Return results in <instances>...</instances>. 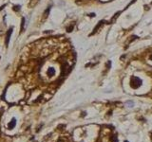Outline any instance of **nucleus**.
<instances>
[{"mask_svg":"<svg viewBox=\"0 0 152 142\" xmlns=\"http://www.w3.org/2000/svg\"><path fill=\"white\" fill-rule=\"evenodd\" d=\"M12 33V28H10L9 30L7 32V36H6V41H5V44H6V46H8L9 45V42H10V38H11V35Z\"/></svg>","mask_w":152,"mask_h":142,"instance_id":"obj_2","label":"nucleus"},{"mask_svg":"<svg viewBox=\"0 0 152 142\" xmlns=\"http://www.w3.org/2000/svg\"><path fill=\"white\" fill-rule=\"evenodd\" d=\"M57 142H69V140L66 139V138H63V137H61V138L58 139V141H57Z\"/></svg>","mask_w":152,"mask_h":142,"instance_id":"obj_5","label":"nucleus"},{"mask_svg":"<svg viewBox=\"0 0 152 142\" xmlns=\"http://www.w3.org/2000/svg\"><path fill=\"white\" fill-rule=\"evenodd\" d=\"M47 75L49 76V77H52V76L55 75V69L53 67H50L47 71Z\"/></svg>","mask_w":152,"mask_h":142,"instance_id":"obj_4","label":"nucleus"},{"mask_svg":"<svg viewBox=\"0 0 152 142\" xmlns=\"http://www.w3.org/2000/svg\"><path fill=\"white\" fill-rule=\"evenodd\" d=\"M142 85V80L138 77H132L130 80V86L134 89L139 88Z\"/></svg>","mask_w":152,"mask_h":142,"instance_id":"obj_1","label":"nucleus"},{"mask_svg":"<svg viewBox=\"0 0 152 142\" xmlns=\"http://www.w3.org/2000/svg\"><path fill=\"white\" fill-rule=\"evenodd\" d=\"M15 125H16V120L15 118H12V120L9 122V124H8V128L10 130H12V129H13L14 127H15Z\"/></svg>","mask_w":152,"mask_h":142,"instance_id":"obj_3","label":"nucleus"}]
</instances>
